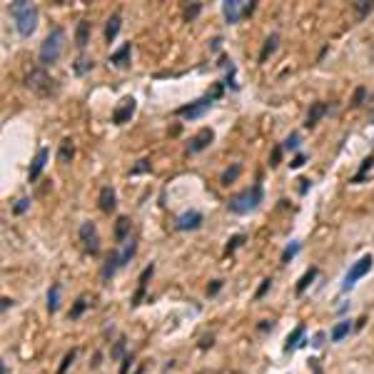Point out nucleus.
Listing matches in <instances>:
<instances>
[{
	"label": "nucleus",
	"mask_w": 374,
	"mask_h": 374,
	"mask_svg": "<svg viewBox=\"0 0 374 374\" xmlns=\"http://www.w3.org/2000/svg\"><path fill=\"white\" fill-rule=\"evenodd\" d=\"M10 18L15 20V30L23 35V38H30L38 28V8L33 3H28V0H15V3H10L8 8Z\"/></svg>",
	"instance_id": "1"
},
{
	"label": "nucleus",
	"mask_w": 374,
	"mask_h": 374,
	"mask_svg": "<svg viewBox=\"0 0 374 374\" xmlns=\"http://www.w3.org/2000/svg\"><path fill=\"white\" fill-rule=\"evenodd\" d=\"M65 28H60V25H55L50 33H48V38L43 40V45H40V53H38V63H40V68H50V65H55L58 60H60V55H63V50H65Z\"/></svg>",
	"instance_id": "2"
},
{
	"label": "nucleus",
	"mask_w": 374,
	"mask_h": 374,
	"mask_svg": "<svg viewBox=\"0 0 374 374\" xmlns=\"http://www.w3.org/2000/svg\"><path fill=\"white\" fill-rule=\"evenodd\" d=\"M265 200V190H262V182H255L250 187H245L242 192H237L235 197H230L227 207L232 215H247L252 210L260 207V202Z\"/></svg>",
	"instance_id": "3"
},
{
	"label": "nucleus",
	"mask_w": 374,
	"mask_h": 374,
	"mask_svg": "<svg viewBox=\"0 0 374 374\" xmlns=\"http://www.w3.org/2000/svg\"><path fill=\"white\" fill-rule=\"evenodd\" d=\"M25 85L30 90H35L38 95H43V97H48V95L55 93V80L45 73V68H33L30 75L25 78Z\"/></svg>",
	"instance_id": "4"
},
{
	"label": "nucleus",
	"mask_w": 374,
	"mask_h": 374,
	"mask_svg": "<svg viewBox=\"0 0 374 374\" xmlns=\"http://www.w3.org/2000/svg\"><path fill=\"white\" fill-rule=\"evenodd\" d=\"M372 265H374V257L372 255H364V257H359L352 267H349V272L344 275V282H342V292H349L354 284H357V280H362L369 270H372Z\"/></svg>",
	"instance_id": "5"
},
{
	"label": "nucleus",
	"mask_w": 374,
	"mask_h": 374,
	"mask_svg": "<svg viewBox=\"0 0 374 374\" xmlns=\"http://www.w3.org/2000/svg\"><path fill=\"white\" fill-rule=\"evenodd\" d=\"M212 97L210 95H205V97H200V100H195V102H190V105H182V107H177L175 110V115L177 117H185V120H197V117H202L210 107H212Z\"/></svg>",
	"instance_id": "6"
},
{
	"label": "nucleus",
	"mask_w": 374,
	"mask_h": 374,
	"mask_svg": "<svg viewBox=\"0 0 374 374\" xmlns=\"http://www.w3.org/2000/svg\"><path fill=\"white\" fill-rule=\"evenodd\" d=\"M80 242L83 247L90 252V255H97L100 252V235H97V227L93 222H83L80 225Z\"/></svg>",
	"instance_id": "7"
},
{
	"label": "nucleus",
	"mask_w": 374,
	"mask_h": 374,
	"mask_svg": "<svg viewBox=\"0 0 374 374\" xmlns=\"http://www.w3.org/2000/svg\"><path fill=\"white\" fill-rule=\"evenodd\" d=\"M200 227H202V212H197V210H187V212L177 215V220H175V230H180V232H190V230H200Z\"/></svg>",
	"instance_id": "8"
},
{
	"label": "nucleus",
	"mask_w": 374,
	"mask_h": 374,
	"mask_svg": "<svg viewBox=\"0 0 374 374\" xmlns=\"http://www.w3.org/2000/svg\"><path fill=\"white\" fill-rule=\"evenodd\" d=\"M135 110H137L135 97H122V100H120V105L112 110V122H115V125H125V122H130V120H132V115H135Z\"/></svg>",
	"instance_id": "9"
},
{
	"label": "nucleus",
	"mask_w": 374,
	"mask_h": 374,
	"mask_svg": "<svg viewBox=\"0 0 374 374\" xmlns=\"http://www.w3.org/2000/svg\"><path fill=\"white\" fill-rule=\"evenodd\" d=\"M212 140H215L212 127H202V130H200V132L190 140V145H187V152H190V155H197V152L207 150V147L212 145Z\"/></svg>",
	"instance_id": "10"
},
{
	"label": "nucleus",
	"mask_w": 374,
	"mask_h": 374,
	"mask_svg": "<svg viewBox=\"0 0 374 374\" xmlns=\"http://www.w3.org/2000/svg\"><path fill=\"white\" fill-rule=\"evenodd\" d=\"M242 8H245V0H225V3H222V15H225V20H227L230 25L240 23Z\"/></svg>",
	"instance_id": "11"
},
{
	"label": "nucleus",
	"mask_w": 374,
	"mask_h": 374,
	"mask_svg": "<svg viewBox=\"0 0 374 374\" xmlns=\"http://www.w3.org/2000/svg\"><path fill=\"white\" fill-rule=\"evenodd\" d=\"M48 160H50V150H48V147H40V150H38V155L33 157V165H30V170H28V177H30V182H33V180H38V177L43 175V170H45Z\"/></svg>",
	"instance_id": "12"
},
{
	"label": "nucleus",
	"mask_w": 374,
	"mask_h": 374,
	"mask_svg": "<svg viewBox=\"0 0 374 374\" xmlns=\"http://www.w3.org/2000/svg\"><path fill=\"white\" fill-rule=\"evenodd\" d=\"M97 202H100V210L102 212H115V207H117V195H115V190L110 185H105L102 190H100V197H97Z\"/></svg>",
	"instance_id": "13"
},
{
	"label": "nucleus",
	"mask_w": 374,
	"mask_h": 374,
	"mask_svg": "<svg viewBox=\"0 0 374 374\" xmlns=\"http://www.w3.org/2000/svg\"><path fill=\"white\" fill-rule=\"evenodd\" d=\"M152 272H155V265H147V267L142 270V275H140V280H137V292H135V297H132V307H137V304L142 302V297H145V289H147V282H150Z\"/></svg>",
	"instance_id": "14"
},
{
	"label": "nucleus",
	"mask_w": 374,
	"mask_h": 374,
	"mask_svg": "<svg viewBox=\"0 0 374 374\" xmlns=\"http://www.w3.org/2000/svg\"><path fill=\"white\" fill-rule=\"evenodd\" d=\"M130 58H132V43H125L120 50H115L110 55V63L115 68H130Z\"/></svg>",
	"instance_id": "15"
},
{
	"label": "nucleus",
	"mask_w": 374,
	"mask_h": 374,
	"mask_svg": "<svg viewBox=\"0 0 374 374\" xmlns=\"http://www.w3.org/2000/svg\"><path fill=\"white\" fill-rule=\"evenodd\" d=\"M327 102H314L312 107H309V112H307V120H304V127H314L324 115H327Z\"/></svg>",
	"instance_id": "16"
},
{
	"label": "nucleus",
	"mask_w": 374,
	"mask_h": 374,
	"mask_svg": "<svg viewBox=\"0 0 374 374\" xmlns=\"http://www.w3.org/2000/svg\"><path fill=\"white\" fill-rule=\"evenodd\" d=\"M120 270V252H110V257L105 260V265H102V270H100V277L107 282V280H112V275Z\"/></svg>",
	"instance_id": "17"
},
{
	"label": "nucleus",
	"mask_w": 374,
	"mask_h": 374,
	"mask_svg": "<svg viewBox=\"0 0 374 374\" xmlns=\"http://www.w3.org/2000/svg\"><path fill=\"white\" fill-rule=\"evenodd\" d=\"M304 324H297L294 329H292V334L287 337V342H284V352L289 354V352H294L297 347H302V339H304Z\"/></svg>",
	"instance_id": "18"
},
{
	"label": "nucleus",
	"mask_w": 374,
	"mask_h": 374,
	"mask_svg": "<svg viewBox=\"0 0 374 374\" xmlns=\"http://www.w3.org/2000/svg\"><path fill=\"white\" fill-rule=\"evenodd\" d=\"M130 230H132L130 217H117V222H115V240L125 245L130 240Z\"/></svg>",
	"instance_id": "19"
},
{
	"label": "nucleus",
	"mask_w": 374,
	"mask_h": 374,
	"mask_svg": "<svg viewBox=\"0 0 374 374\" xmlns=\"http://www.w3.org/2000/svg\"><path fill=\"white\" fill-rule=\"evenodd\" d=\"M120 28H122V15H120V13L110 15V20H107V25H105V40H107V43H112V40L117 38Z\"/></svg>",
	"instance_id": "20"
},
{
	"label": "nucleus",
	"mask_w": 374,
	"mask_h": 374,
	"mask_svg": "<svg viewBox=\"0 0 374 374\" xmlns=\"http://www.w3.org/2000/svg\"><path fill=\"white\" fill-rule=\"evenodd\" d=\"M88 43H90V23H88V20H80L78 28H75V45L83 50Z\"/></svg>",
	"instance_id": "21"
},
{
	"label": "nucleus",
	"mask_w": 374,
	"mask_h": 374,
	"mask_svg": "<svg viewBox=\"0 0 374 374\" xmlns=\"http://www.w3.org/2000/svg\"><path fill=\"white\" fill-rule=\"evenodd\" d=\"M349 332H352V322H349V319H342V322H337V324L332 327L329 339H332V342H342Z\"/></svg>",
	"instance_id": "22"
},
{
	"label": "nucleus",
	"mask_w": 374,
	"mask_h": 374,
	"mask_svg": "<svg viewBox=\"0 0 374 374\" xmlns=\"http://www.w3.org/2000/svg\"><path fill=\"white\" fill-rule=\"evenodd\" d=\"M277 45H280V35L277 33H272L267 40H265V45H262V50H260V63H267V58L277 50Z\"/></svg>",
	"instance_id": "23"
},
{
	"label": "nucleus",
	"mask_w": 374,
	"mask_h": 374,
	"mask_svg": "<svg viewBox=\"0 0 374 374\" xmlns=\"http://www.w3.org/2000/svg\"><path fill=\"white\" fill-rule=\"evenodd\" d=\"M317 275H319V270H317V267H309V270H307V272L302 275V280L297 282L294 292H297V294H304V292H307V287H309V284L314 282V277H317Z\"/></svg>",
	"instance_id": "24"
},
{
	"label": "nucleus",
	"mask_w": 374,
	"mask_h": 374,
	"mask_svg": "<svg viewBox=\"0 0 374 374\" xmlns=\"http://www.w3.org/2000/svg\"><path fill=\"white\" fill-rule=\"evenodd\" d=\"M58 307H60V284L55 282V284H50V289H48V312L55 314Z\"/></svg>",
	"instance_id": "25"
},
{
	"label": "nucleus",
	"mask_w": 374,
	"mask_h": 374,
	"mask_svg": "<svg viewBox=\"0 0 374 374\" xmlns=\"http://www.w3.org/2000/svg\"><path fill=\"white\" fill-rule=\"evenodd\" d=\"M372 167H374V155H369V157H364V160H362V165H359V170H357V175H354V177H352L349 182H354V185H359V182H362V180L367 177V172H369Z\"/></svg>",
	"instance_id": "26"
},
{
	"label": "nucleus",
	"mask_w": 374,
	"mask_h": 374,
	"mask_svg": "<svg viewBox=\"0 0 374 374\" xmlns=\"http://www.w3.org/2000/svg\"><path fill=\"white\" fill-rule=\"evenodd\" d=\"M73 157H75V145H73V140H63V142H60L58 160H60V162H70Z\"/></svg>",
	"instance_id": "27"
},
{
	"label": "nucleus",
	"mask_w": 374,
	"mask_h": 374,
	"mask_svg": "<svg viewBox=\"0 0 374 374\" xmlns=\"http://www.w3.org/2000/svg\"><path fill=\"white\" fill-rule=\"evenodd\" d=\"M135 252H137V242H135V240H127L125 247H122V252H120V267H125V265L135 257Z\"/></svg>",
	"instance_id": "28"
},
{
	"label": "nucleus",
	"mask_w": 374,
	"mask_h": 374,
	"mask_svg": "<svg viewBox=\"0 0 374 374\" xmlns=\"http://www.w3.org/2000/svg\"><path fill=\"white\" fill-rule=\"evenodd\" d=\"M240 172H242V165H240V162H235L232 167H227V170L220 175V182H222V185H230V182H235V180L240 177Z\"/></svg>",
	"instance_id": "29"
},
{
	"label": "nucleus",
	"mask_w": 374,
	"mask_h": 374,
	"mask_svg": "<svg viewBox=\"0 0 374 374\" xmlns=\"http://www.w3.org/2000/svg\"><path fill=\"white\" fill-rule=\"evenodd\" d=\"M299 250H302V242H289V245L284 247V252H282V265L292 262V260L299 255Z\"/></svg>",
	"instance_id": "30"
},
{
	"label": "nucleus",
	"mask_w": 374,
	"mask_h": 374,
	"mask_svg": "<svg viewBox=\"0 0 374 374\" xmlns=\"http://www.w3.org/2000/svg\"><path fill=\"white\" fill-rule=\"evenodd\" d=\"M95 68V63L90 60V58H78V63L73 65V70H75V75H85V73H90Z\"/></svg>",
	"instance_id": "31"
},
{
	"label": "nucleus",
	"mask_w": 374,
	"mask_h": 374,
	"mask_svg": "<svg viewBox=\"0 0 374 374\" xmlns=\"http://www.w3.org/2000/svg\"><path fill=\"white\" fill-rule=\"evenodd\" d=\"M299 142H302L299 132H289V137L282 142V150H287V152H297V150H299Z\"/></svg>",
	"instance_id": "32"
},
{
	"label": "nucleus",
	"mask_w": 374,
	"mask_h": 374,
	"mask_svg": "<svg viewBox=\"0 0 374 374\" xmlns=\"http://www.w3.org/2000/svg\"><path fill=\"white\" fill-rule=\"evenodd\" d=\"M88 304H90V302H88L85 297H78V299H75V304H73V309H70V319L83 317V312L88 309Z\"/></svg>",
	"instance_id": "33"
},
{
	"label": "nucleus",
	"mask_w": 374,
	"mask_h": 374,
	"mask_svg": "<svg viewBox=\"0 0 374 374\" xmlns=\"http://www.w3.org/2000/svg\"><path fill=\"white\" fill-rule=\"evenodd\" d=\"M75 357H78V349H70V352L63 357V362H60V367H58V374H65V372H68V367L75 362Z\"/></svg>",
	"instance_id": "34"
},
{
	"label": "nucleus",
	"mask_w": 374,
	"mask_h": 374,
	"mask_svg": "<svg viewBox=\"0 0 374 374\" xmlns=\"http://www.w3.org/2000/svg\"><path fill=\"white\" fill-rule=\"evenodd\" d=\"M200 10H202V3H192V5H187V8H185V20H187V23H192V20L200 15Z\"/></svg>",
	"instance_id": "35"
},
{
	"label": "nucleus",
	"mask_w": 374,
	"mask_h": 374,
	"mask_svg": "<svg viewBox=\"0 0 374 374\" xmlns=\"http://www.w3.org/2000/svg\"><path fill=\"white\" fill-rule=\"evenodd\" d=\"M372 8H374L372 0H359V3H357V15H359V18H367V15L372 13Z\"/></svg>",
	"instance_id": "36"
},
{
	"label": "nucleus",
	"mask_w": 374,
	"mask_h": 374,
	"mask_svg": "<svg viewBox=\"0 0 374 374\" xmlns=\"http://www.w3.org/2000/svg\"><path fill=\"white\" fill-rule=\"evenodd\" d=\"M30 210V197H20L15 205H13V212L15 215H23V212H28Z\"/></svg>",
	"instance_id": "37"
},
{
	"label": "nucleus",
	"mask_w": 374,
	"mask_h": 374,
	"mask_svg": "<svg viewBox=\"0 0 374 374\" xmlns=\"http://www.w3.org/2000/svg\"><path fill=\"white\" fill-rule=\"evenodd\" d=\"M142 172H150V160H137V165L130 167V175H142Z\"/></svg>",
	"instance_id": "38"
},
{
	"label": "nucleus",
	"mask_w": 374,
	"mask_h": 374,
	"mask_svg": "<svg viewBox=\"0 0 374 374\" xmlns=\"http://www.w3.org/2000/svg\"><path fill=\"white\" fill-rule=\"evenodd\" d=\"M364 97H367V88H357V90H354V97H352V107H359V105L364 102Z\"/></svg>",
	"instance_id": "39"
},
{
	"label": "nucleus",
	"mask_w": 374,
	"mask_h": 374,
	"mask_svg": "<svg viewBox=\"0 0 374 374\" xmlns=\"http://www.w3.org/2000/svg\"><path fill=\"white\" fill-rule=\"evenodd\" d=\"M245 242V235H235V237H230V242H227V255H232L240 245Z\"/></svg>",
	"instance_id": "40"
},
{
	"label": "nucleus",
	"mask_w": 374,
	"mask_h": 374,
	"mask_svg": "<svg viewBox=\"0 0 374 374\" xmlns=\"http://www.w3.org/2000/svg\"><path fill=\"white\" fill-rule=\"evenodd\" d=\"M270 287H272V280H270V277H265V280H262V284H260V287H257V292H255V299H262V297L267 294V289H270Z\"/></svg>",
	"instance_id": "41"
},
{
	"label": "nucleus",
	"mask_w": 374,
	"mask_h": 374,
	"mask_svg": "<svg viewBox=\"0 0 374 374\" xmlns=\"http://www.w3.org/2000/svg\"><path fill=\"white\" fill-rule=\"evenodd\" d=\"M282 152H284V150H282V145H277V147L272 150V155H270V167H277V165H280V160H282Z\"/></svg>",
	"instance_id": "42"
},
{
	"label": "nucleus",
	"mask_w": 374,
	"mask_h": 374,
	"mask_svg": "<svg viewBox=\"0 0 374 374\" xmlns=\"http://www.w3.org/2000/svg\"><path fill=\"white\" fill-rule=\"evenodd\" d=\"M304 162H307V155H304V152H297V155L292 157V162H289V167H292V170H299V167H302Z\"/></svg>",
	"instance_id": "43"
},
{
	"label": "nucleus",
	"mask_w": 374,
	"mask_h": 374,
	"mask_svg": "<svg viewBox=\"0 0 374 374\" xmlns=\"http://www.w3.org/2000/svg\"><path fill=\"white\" fill-rule=\"evenodd\" d=\"M132 362H135V357H132V354H125V357H122V367H120V374H127V372H130V367H132Z\"/></svg>",
	"instance_id": "44"
},
{
	"label": "nucleus",
	"mask_w": 374,
	"mask_h": 374,
	"mask_svg": "<svg viewBox=\"0 0 374 374\" xmlns=\"http://www.w3.org/2000/svg\"><path fill=\"white\" fill-rule=\"evenodd\" d=\"M122 352H125V339H117V344H115V349H112V359H120Z\"/></svg>",
	"instance_id": "45"
},
{
	"label": "nucleus",
	"mask_w": 374,
	"mask_h": 374,
	"mask_svg": "<svg viewBox=\"0 0 374 374\" xmlns=\"http://www.w3.org/2000/svg\"><path fill=\"white\" fill-rule=\"evenodd\" d=\"M220 289H222V280H215V282H212V284H210V287H207V294H210V297H212V294H217V292H220Z\"/></svg>",
	"instance_id": "46"
},
{
	"label": "nucleus",
	"mask_w": 374,
	"mask_h": 374,
	"mask_svg": "<svg viewBox=\"0 0 374 374\" xmlns=\"http://www.w3.org/2000/svg\"><path fill=\"white\" fill-rule=\"evenodd\" d=\"M255 8H257V3H255V0H250V3H245V8H242V15H252Z\"/></svg>",
	"instance_id": "47"
},
{
	"label": "nucleus",
	"mask_w": 374,
	"mask_h": 374,
	"mask_svg": "<svg viewBox=\"0 0 374 374\" xmlns=\"http://www.w3.org/2000/svg\"><path fill=\"white\" fill-rule=\"evenodd\" d=\"M10 307H13V299H8V297H3V304H0V309H3V314H5V312H8Z\"/></svg>",
	"instance_id": "48"
},
{
	"label": "nucleus",
	"mask_w": 374,
	"mask_h": 374,
	"mask_svg": "<svg viewBox=\"0 0 374 374\" xmlns=\"http://www.w3.org/2000/svg\"><path fill=\"white\" fill-rule=\"evenodd\" d=\"M212 337H202V342H200V349H207V347H212Z\"/></svg>",
	"instance_id": "49"
},
{
	"label": "nucleus",
	"mask_w": 374,
	"mask_h": 374,
	"mask_svg": "<svg viewBox=\"0 0 374 374\" xmlns=\"http://www.w3.org/2000/svg\"><path fill=\"white\" fill-rule=\"evenodd\" d=\"M272 327H275L272 319H270V322H262V324H260V332H267V329H272Z\"/></svg>",
	"instance_id": "50"
},
{
	"label": "nucleus",
	"mask_w": 374,
	"mask_h": 374,
	"mask_svg": "<svg viewBox=\"0 0 374 374\" xmlns=\"http://www.w3.org/2000/svg\"><path fill=\"white\" fill-rule=\"evenodd\" d=\"M312 344H314V347H322V344H324V334L319 332V334L314 337V342H312Z\"/></svg>",
	"instance_id": "51"
},
{
	"label": "nucleus",
	"mask_w": 374,
	"mask_h": 374,
	"mask_svg": "<svg viewBox=\"0 0 374 374\" xmlns=\"http://www.w3.org/2000/svg\"><path fill=\"white\" fill-rule=\"evenodd\" d=\"M309 187H312V182H309V180H302V187H299V192L304 195V192L309 190Z\"/></svg>",
	"instance_id": "52"
},
{
	"label": "nucleus",
	"mask_w": 374,
	"mask_h": 374,
	"mask_svg": "<svg viewBox=\"0 0 374 374\" xmlns=\"http://www.w3.org/2000/svg\"><path fill=\"white\" fill-rule=\"evenodd\" d=\"M220 43H222V38H215V40H212V45H210V48H212V50H220Z\"/></svg>",
	"instance_id": "53"
},
{
	"label": "nucleus",
	"mask_w": 374,
	"mask_h": 374,
	"mask_svg": "<svg viewBox=\"0 0 374 374\" xmlns=\"http://www.w3.org/2000/svg\"><path fill=\"white\" fill-rule=\"evenodd\" d=\"M135 374H145V369H142V367H137V369H135Z\"/></svg>",
	"instance_id": "54"
},
{
	"label": "nucleus",
	"mask_w": 374,
	"mask_h": 374,
	"mask_svg": "<svg viewBox=\"0 0 374 374\" xmlns=\"http://www.w3.org/2000/svg\"><path fill=\"white\" fill-rule=\"evenodd\" d=\"M372 122H374V115H372Z\"/></svg>",
	"instance_id": "55"
}]
</instances>
